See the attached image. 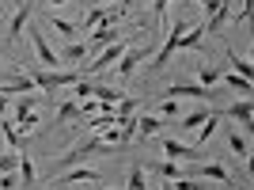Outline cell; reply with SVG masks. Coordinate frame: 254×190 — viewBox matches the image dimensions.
<instances>
[{"label":"cell","instance_id":"6da1fadb","mask_svg":"<svg viewBox=\"0 0 254 190\" xmlns=\"http://www.w3.org/2000/svg\"><path fill=\"white\" fill-rule=\"evenodd\" d=\"M126 50H129V38H118V42L103 46V50L95 53V61H91V65H80V73H103V69H110V65H114Z\"/></svg>","mask_w":254,"mask_h":190},{"label":"cell","instance_id":"7a4b0ae2","mask_svg":"<svg viewBox=\"0 0 254 190\" xmlns=\"http://www.w3.org/2000/svg\"><path fill=\"white\" fill-rule=\"evenodd\" d=\"M152 53H156V46H129L126 53H122V57H118V76H122V80H126V76H133L137 73V65L144 61V57H152Z\"/></svg>","mask_w":254,"mask_h":190},{"label":"cell","instance_id":"3957f363","mask_svg":"<svg viewBox=\"0 0 254 190\" xmlns=\"http://www.w3.org/2000/svg\"><path fill=\"white\" fill-rule=\"evenodd\" d=\"M126 15V4H118V8H87V15H84V23H80V31H95V27H103V23H118Z\"/></svg>","mask_w":254,"mask_h":190},{"label":"cell","instance_id":"277c9868","mask_svg":"<svg viewBox=\"0 0 254 190\" xmlns=\"http://www.w3.org/2000/svg\"><path fill=\"white\" fill-rule=\"evenodd\" d=\"M193 175H201V179H212V183H224V187H235L232 171L224 168V164H216V160H209V164H193Z\"/></svg>","mask_w":254,"mask_h":190},{"label":"cell","instance_id":"5b68a950","mask_svg":"<svg viewBox=\"0 0 254 190\" xmlns=\"http://www.w3.org/2000/svg\"><path fill=\"white\" fill-rule=\"evenodd\" d=\"M72 183H99V171L91 168H68L53 175V187H72Z\"/></svg>","mask_w":254,"mask_h":190},{"label":"cell","instance_id":"8992f818","mask_svg":"<svg viewBox=\"0 0 254 190\" xmlns=\"http://www.w3.org/2000/svg\"><path fill=\"white\" fill-rule=\"evenodd\" d=\"M163 152H167L171 160H190V164H201V148H197V145H182V141H175V137L163 141Z\"/></svg>","mask_w":254,"mask_h":190},{"label":"cell","instance_id":"52a82bcc","mask_svg":"<svg viewBox=\"0 0 254 190\" xmlns=\"http://www.w3.org/2000/svg\"><path fill=\"white\" fill-rule=\"evenodd\" d=\"M122 38V31H118V23H103V27H95L91 31V42H87V50H103V46H110V42H118Z\"/></svg>","mask_w":254,"mask_h":190},{"label":"cell","instance_id":"ba28073f","mask_svg":"<svg viewBox=\"0 0 254 190\" xmlns=\"http://www.w3.org/2000/svg\"><path fill=\"white\" fill-rule=\"evenodd\" d=\"M31 42H34V53H38L42 69H57V65H61V57H57V53H53V46L46 42V34H38V31H34V34H31Z\"/></svg>","mask_w":254,"mask_h":190},{"label":"cell","instance_id":"9c48e42d","mask_svg":"<svg viewBox=\"0 0 254 190\" xmlns=\"http://www.w3.org/2000/svg\"><path fill=\"white\" fill-rule=\"evenodd\" d=\"M27 15H31V0H19V4H15V11H11V23H8V42H19Z\"/></svg>","mask_w":254,"mask_h":190},{"label":"cell","instance_id":"30bf717a","mask_svg":"<svg viewBox=\"0 0 254 190\" xmlns=\"http://www.w3.org/2000/svg\"><path fill=\"white\" fill-rule=\"evenodd\" d=\"M232 19V4L228 0H220V8L212 11V15H205V34H220V27Z\"/></svg>","mask_w":254,"mask_h":190},{"label":"cell","instance_id":"8fae6325","mask_svg":"<svg viewBox=\"0 0 254 190\" xmlns=\"http://www.w3.org/2000/svg\"><path fill=\"white\" fill-rule=\"evenodd\" d=\"M220 114H228L232 122H239V126H251L254 122V106H251V99H239V103H232L228 110H220Z\"/></svg>","mask_w":254,"mask_h":190},{"label":"cell","instance_id":"7c38bea8","mask_svg":"<svg viewBox=\"0 0 254 190\" xmlns=\"http://www.w3.org/2000/svg\"><path fill=\"white\" fill-rule=\"evenodd\" d=\"M205 99V95H212L209 88H201V84H171L167 88V99Z\"/></svg>","mask_w":254,"mask_h":190},{"label":"cell","instance_id":"4fadbf2b","mask_svg":"<svg viewBox=\"0 0 254 190\" xmlns=\"http://www.w3.org/2000/svg\"><path fill=\"white\" fill-rule=\"evenodd\" d=\"M159 129H163V118L159 114H140L137 118V137H159Z\"/></svg>","mask_w":254,"mask_h":190},{"label":"cell","instance_id":"5bb4252c","mask_svg":"<svg viewBox=\"0 0 254 190\" xmlns=\"http://www.w3.org/2000/svg\"><path fill=\"white\" fill-rule=\"evenodd\" d=\"M209 114H212L209 106H197V110H190V114H182V122H179L175 129H179V133H193V129L201 126V122H205Z\"/></svg>","mask_w":254,"mask_h":190},{"label":"cell","instance_id":"9a60e30c","mask_svg":"<svg viewBox=\"0 0 254 190\" xmlns=\"http://www.w3.org/2000/svg\"><path fill=\"white\" fill-rule=\"evenodd\" d=\"M152 175H159V179H182V168H179V160H159V164H148Z\"/></svg>","mask_w":254,"mask_h":190},{"label":"cell","instance_id":"2e32d148","mask_svg":"<svg viewBox=\"0 0 254 190\" xmlns=\"http://www.w3.org/2000/svg\"><path fill=\"white\" fill-rule=\"evenodd\" d=\"M0 133H4V141H8L15 152H23V133H19V126H15V118H0Z\"/></svg>","mask_w":254,"mask_h":190},{"label":"cell","instance_id":"e0dca14e","mask_svg":"<svg viewBox=\"0 0 254 190\" xmlns=\"http://www.w3.org/2000/svg\"><path fill=\"white\" fill-rule=\"evenodd\" d=\"M87 61V42H68L61 50V65H80Z\"/></svg>","mask_w":254,"mask_h":190},{"label":"cell","instance_id":"ac0fdd59","mask_svg":"<svg viewBox=\"0 0 254 190\" xmlns=\"http://www.w3.org/2000/svg\"><path fill=\"white\" fill-rule=\"evenodd\" d=\"M80 118V103H76L72 95H64L61 106H57V126H64V122H76Z\"/></svg>","mask_w":254,"mask_h":190},{"label":"cell","instance_id":"d6986e66","mask_svg":"<svg viewBox=\"0 0 254 190\" xmlns=\"http://www.w3.org/2000/svg\"><path fill=\"white\" fill-rule=\"evenodd\" d=\"M201 42H205V23H197V27H190V31L179 38V50H197Z\"/></svg>","mask_w":254,"mask_h":190},{"label":"cell","instance_id":"ffe728a7","mask_svg":"<svg viewBox=\"0 0 254 190\" xmlns=\"http://www.w3.org/2000/svg\"><path fill=\"white\" fill-rule=\"evenodd\" d=\"M140 110V99H133V95H122V103L114 106V122H122V118H137Z\"/></svg>","mask_w":254,"mask_h":190},{"label":"cell","instance_id":"44dd1931","mask_svg":"<svg viewBox=\"0 0 254 190\" xmlns=\"http://www.w3.org/2000/svg\"><path fill=\"white\" fill-rule=\"evenodd\" d=\"M216 126H220V114L212 110V114L205 118L201 126H197V148H201V145H209V137H212V133H216Z\"/></svg>","mask_w":254,"mask_h":190},{"label":"cell","instance_id":"7402d4cb","mask_svg":"<svg viewBox=\"0 0 254 190\" xmlns=\"http://www.w3.org/2000/svg\"><path fill=\"white\" fill-rule=\"evenodd\" d=\"M228 145H232V152H239V156H243L247 164H251V141H247L243 133H239V129H232V137H228Z\"/></svg>","mask_w":254,"mask_h":190},{"label":"cell","instance_id":"603a6c76","mask_svg":"<svg viewBox=\"0 0 254 190\" xmlns=\"http://www.w3.org/2000/svg\"><path fill=\"white\" fill-rule=\"evenodd\" d=\"M19 187H27V190L34 187V164H31V156H23V152H19Z\"/></svg>","mask_w":254,"mask_h":190},{"label":"cell","instance_id":"cb8c5ba5","mask_svg":"<svg viewBox=\"0 0 254 190\" xmlns=\"http://www.w3.org/2000/svg\"><path fill=\"white\" fill-rule=\"evenodd\" d=\"M34 106H38V95L34 92H27V95H19V99H15V122H19L23 114H31Z\"/></svg>","mask_w":254,"mask_h":190},{"label":"cell","instance_id":"d4e9b609","mask_svg":"<svg viewBox=\"0 0 254 190\" xmlns=\"http://www.w3.org/2000/svg\"><path fill=\"white\" fill-rule=\"evenodd\" d=\"M224 73H228L224 65H212V69H209V65H205L197 80H201V88H212V84H220V76H224Z\"/></svg>","mask_w":254,"mask_h":190},{"label":"cell","instance_id":"484cf974","mask_svg":"<svg viewBox=\"0 0 254 190\" xmlns=\"http://www.w3.org/2000/svg\"><path fill=\"white\" fill-rule=\"evenodd\" d=\"M126 190H148V175H144V168H129Z\"/></svg>","mask_w":254,"mask_h":190},{"label":"cell","instance_id":"4316f807","mask_svg":"<svg viewBox=\"0 0 254 190\" xmlns=\"http://www.w3.org/2000/svg\"><path fill=\"white\" fill-rule=\"evenodd\" d=\"M228 65H235V73L243 76V80H251V61H247V57H239V53L228 50Z\"/></svg>","mask_w":254,"mask_h":190},{"label":"cell","instance_id":"83f0119b","mask_svg":"<svg viewBox=\"0 0 254 190\" xmlns=\"http://www.w3.org/2000/svg\"><path fill=\"white\" fill-rule=\"evenodd\" d=\"M220 80H224V84H228V88H239V92H243V95H251V80H243V76H239V73H224Z\"/></svg>","mask_w":254,"mask_h":190},{"label":"cell","instance_id":"f1b7e54d","mask_svg":"<svg viewBox=\"0 0 254 190\" xmlns=\"http://www.w3.org/2000/svg\"><path fill=\"white\" fill-rule=\"evenodd\" d=\"M15 168H19V152L11 148V152H4V156H0V175H8V171H15Z\"/></svg>","mask_w":254,"mask_h":190},{"label":"cell","instance_id":"f546056e","mask_svg":"<svg viewBox=\"0 0 254 190\" xmlns=\"http://www.w3.org/2000/svg\"><path fill=\"white\" fill-rule=\"evenodd\" d=\"M53 27H57V34H64V38H72V42H76V31H80L76 23H64V19H57V15H53Z\"/></svg>","mask_w":254,"mask_h":190},{"label":"cell","instance_id":"4dcf8cb0","mask_svg":"<svg viewBox=\"0 0 254 190\" xmlns=\"http://www.w3.org/2000/svg\"><path fill=\"white\" fill-rule=\"evenodd\" d=\"M167 4H171V0H152V11H156L159 27H167Z\"/></svg>","mask_w":254,"mask_h":190},{"label":"cell","instance_id":"1f68e13d","mask_svg":"<svg viewBox=\"0 0 254 190\" xmlns=\"http://www.w3.org/2000/svg\"><path fill=\"white\" fill-rule=\"evenodd\" d=\"M179 114V99H163L159 103V118H175Z\"/></svg>","mask_w":254,"mask_h":190},{"label":"cell","instance_id":"d6a6232c","mask_svg":"<svg viewBox=\"0 0 254 190\" xmlns=\"http://www.w3.org/2000/svg\"><path fill=\"white\" fill-rule=\"evenodd\" d=\"M15 187H19V179H15L11 171H8V175H0V190H15Z\"/></svg>","mask_w":254,"mask_h":190},{"label":"cell","instance_id":"836d02e7","mask_svg":"<svg viewBox=\"0 0 254 190\" xmlns=\"http://www.w3.org/2000/svg\"><path fill=\"white\" fill-rule=\"evenodd\" d=\"M8 114V95H0V118Z\"/></svg>","mask_w":254,"mask_h":190},{"label":"cell","instance_id":"e575fe53","mask_svg":"<svg viewBox=\"0 0 254 190\" xmlns=\"http://www.w3.org/2000/svg\"><path fill=\"white\" fill-rule=\"evenodd\" d=\"M0 69H4V61H0Z\"/></svg>","mask_w":254,"mask_h":190},{"label":"cell","instance_id":"d590c367","mask_svg":"<svg viewBox=\"0 0 254 190\" xmlns=\"http://www.w3.org/2000/svg\"><path fill=\"white\" fill-rule=\"evenodd\" d=\"M50 190H57V187H50Z\"/></svg>","mask_w":254,"mask_h":190}]
</instances>
